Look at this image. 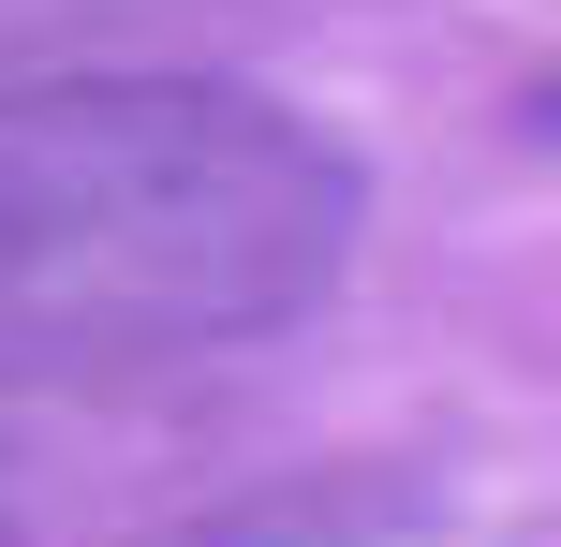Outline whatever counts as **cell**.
Wrapping results in <instances>:
<instances>
[{
  "label": "cell",
  "instance_id": "2",
  "mask_svg": "<svg viewBox=\"0 0 561 547\" xmlns=\"http://www.w3.org/2000/svg\"><path fill=\"white\" fill-rule=\"evenodd\" d=\"M193 15H266V0H0V89H30V75H163L134 45H163Z\"/></svg>",
  "mask_w": 561,
  "mask_h": 547
},
{
  "label": "cell",
  "instance_id": "3",
  "mask_svg": "<svg viewBox=\"0 0 561 547\" xmlns=\"http://www.w3.org/2000/svg\"><path fill=\"white\" fill-rule=\"evenodd\" d=\"M0 547H15V533H0Z\"/></svg>",
  "mask_w": 561,
  "mask_h": 547
},
{
  "label": "cell",
  "instance_id": "1",
  "mask_svg": "<svg viewBox=\"0 0 561 547\" xmlns=\"http://www.w3.org/2000/svg\"><path fill=\"white\" fill-rule=\"evenodd\" d=\"M369 178L237 75L0 89V371H148L296 326L355 266Z\"/></svg>",
  "mask_w": 561,
  "mask_h": 547
}]
</instances>
